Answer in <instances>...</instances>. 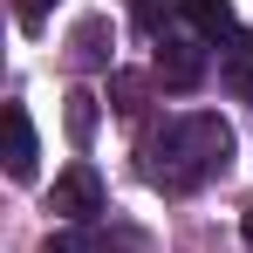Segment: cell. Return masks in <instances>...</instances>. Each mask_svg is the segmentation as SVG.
Returning a JSON list of instances; mask_svg holds the SVG:
<instances>
[{
    "label": "cell",
    "instance_id": "6da1fadb",
    "mask_svg": "<svg viewBox=\"0 0 253 253\" xmlns=\"http://www.w3.org/2000/svg\"><path fill=\"white\" fill-rule=\"evenodd\" d=\"M233 158V130L219 124L212 110H192V117H171L165 130L144 137V178L165 185V192H199L206 178H219Z\"/></svg>",
    "mask_w": 253,
    "mask_h": 253
},
{
    "label": "cell",
    "instance_id": "7a4b0ae2",
    "mask_svg": "<svg viewBox=\"0 0 253 253\" xmlns=\"http://www.w3.org/2000/svg\"><path fill=\"white\" fill-rule=\"evenodd\" d=\"M48 212H62L69 226H89L96 212H103V178L89 165H69L62 178H55V192H48Z\"/></svg>",
    "mask_w": 253,
    "mask_h": 253
},
{
    "label": "cell",
    "instance_id": "3957f363",
    "mask_svg": "<svg viewBox=\"0 0 253 253\" xmlns=\"http://www.w3.org/2000/svg\"><path fill=\"white\" fill-rule=\"evenodd\" d=\"M199 76H206V48L165 35V48H158V83L165 89H199Z\"/></svg>",
    "mask_w": 253,
    "mask_h": 253
},
{
    "label": "cell",
    "instance_id": "277c9868",
    "mask_svg": "<svg viewBox=\"0 0 253 253\" xmlns=\"http://www.w3.org/2000/svg\"><path fill=\"white\" fill-rule=\"evenodd\" d=\"M35 158H42V151H35V124H28V110L7 103V178L28 185V178H35Z\"/></svg>",
    "mask_w": 253,
    "mask_h": 253
},
{
    "label": "cell",
    "instance_id": "5b68a950",
    "mask_svg": "<svg viewBox=\"0 0 253 253\" xmlns=\"http://www.w3.org/2000/svg\"><path fill=\"white\" fill-rule=\"evenodd\" d=\"M178 7H185V21L199 35H233V7L226 0H178Z\"/></svg>",
    "mask_w": 253,
    "mask_h": 253
},
{
    "label": "cell",
    "instance_id": "8992f818",
    "mask_svg": "<svg viewBox=\"0 0 253 253\" xmlns=\"http://www.w3.org/2000/svg\"><path fill=\"white\" fill-rule=\"evenodd\" d=\"M144 96H151V83H144V76H110V110H117V117H144Z\"/></svg>",
    "mask_w": 253,
    "mask_h": 253
},
{
    "label": "cell",
    "instance_id": "52a82bcc",
    "mask_svg": "<svg viewBox=\"0 0 253 253\" xmlns=\"http://www.w3.org/2000/svg\"><path fill=\"white\" fill-rule=\"evenodd\" d=\"M42 253H110V247H103V233H96V226H55Z\"/></svg>",
    "mask_w": 253,
    "mask_h": 253
},
{
    "label": "cell",
    "instance_id": "ba28073f",
    "mask_svg": "<svg viewBox=\"0 0 253 253\" xmlns=\"http://www.w3.org/2000/svg\"><path fill=\"white\" fill-rule=\"evenodd\" d=\"M226 76H233V89H253V35H233V48H226Z\"/></svg>",
    "mask_w": 253,
    "mask_h": 253
},
{
    "label": "cell",
    "instance_id": "9c48e42d",
    "mask_svg": "<svg viewBox=\"0 0 253 253\" xmlns=\"http://www.w3.org/2000/svg\"><path fill=\"white\" fill-rule=\"evenodd\" d=\"M89 130H96V96H89V89H76V96H69V137H76V144H89Z\"/></svg>",
    "mask_w": 253,
    "mask_h": 253
},
{
    "label": "cell",
    "instance_id": "30bf717a",
    "mask_svg": "<svg viewBox=\"0 0 253 253\" xmlns=\"http://www.w3.org/2000/svg\"><path fill=\"white\" fill-rule=\"evenodd\" d=\"M76 62H83V69L103 62V21H83V28H76Z\"/></svg>",
    "mask_w": 253,
    "mask_h": 253
},
{
    "label": "cell",
    "instance_id": "8fae6325",
    "mask_svg": "<svg viewBox=\"0 0 253 253\" xmlns=\"http://www.w3.org/2000/svg\"><path fill=\"white\" fill-rule=\"evenodd\" d=\"M171 14V0H137V28H151V35H158V21H165Z\"/></svg>",
    "mask_w": 253,
    "mask_h": 253
},
{
    "label": "cell",
    "instance_id": "7c38bea8",
    "mask_svg": "<svg viewBox=\"0 0 253 253\" xmlns=\"http://www.w3.org/2000/svg\"><path fill=\"white\" fill-rule=\"evenodd\" d=\"M48 7H55V0H21V28H28V35L48 21Z\"/></svg>",
    "mask_w": 253,
    "mask_h": 253
},
{
    "label": "cell",
    "instance_id": "4fadbf2b",
    "mask_svg": "<svg viewBox=\"0 0 253 253\" xmlns=\"http://www.w3.org/2000/svg\"><path fill=\"white\" fill-rule=\"evenodd\" d=\"M240 233H247V247H253V212H247V226H240Z\"/></svg>",
    "mask_w": 253,
    "mask_h": 253
}]
</instances>
